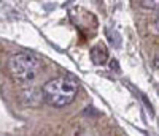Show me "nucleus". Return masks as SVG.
Here are the masks:
<instances>
[{
	"mask_svg": "<svg viewBox=\"0 0 159 136\" xmlns=\"http://www.w3.org/2000/svg\"><path fill=\"white\" fill-rule=\"evenodd\" d=\"M42 92L48 104L54 108H64L75 100L78 93V81L72 76L52 78L48 83H45Z\"/></svg>",
	"mask_w": 159,
	"mask_h": 136,
	"instance_id": "obj_1",
	"label": "nucleus"
},
{
	"mask_svg": "<svg viewBox=\"0 0 159 136\" xmlns=\"http://www.w3.org/2000/svg\"><path fill=\"white\" fill-rule=\"evenodd\" d=\"M38 60L27 52H16L8 59V71L21 87L32 86L38 74Z\"/></svg>",
	"mask_w": 159,
	"mask_h": 136,
	"instance_id": "obj_2",
	"label": "nucleus"
},
{
	"mask_svg": "<svg viewBox=\"0 0 159 136\" xmlns=\"http://www.w3.org/2000/svg\"><path fill=\"white\" fill-rule=\"evenodd\" d=\"M91 60L96 65H103L108 60V52H107L103 45H97L96 48L91 49Z\"/></svg>",
	"mask_w": 159,
	"mask_h": 136,
	"instance_id": "obj_3",
	"label": "nucleus"
},
{
	"mask_svg": "<svg viewBox=\"0 0 159 136\" xmlns=\"http://www.w3.org/2000/svg\"><path fill=\"white\" fill-rule=\"evenodd\" d=\"M140 5H143V6H148V8H154V5H159V2H140Z\"/></svg>",
	"mask_w": 159,
	"mask_h": 136,
	"instance_id": "obj_4",
	"label": "nucleus"
},
{
	"mask_svg": "<svg viewBox=\"0 0 159 136\" xmlns=\"http://www.w3.org/2000/svg\"><path fill=\"white\" fill-rule=\"evenodd\" d=\"M156 29H157V32H159V16H157V19H156Z\"/></svg>",
	"mask_w": 159,
	"mask_h": 136,
	"instance_id": "obj_5",
	"label": "nucleus"
},
{
	"mask_svg": "<svg viewBox=\"0 0 159 136\" xmlns=\"http://www.w3.org/2000/svg\"><path fill=\"white\" fill-rule=\"evenodd\" d=\"M157 62H159V60H157Z\"/></svg>",
	"mask_w": 159,
	"mask_h": 136,
	"instance_id": "obj_6",
	"label": "nucleus"
}]
</instances>
